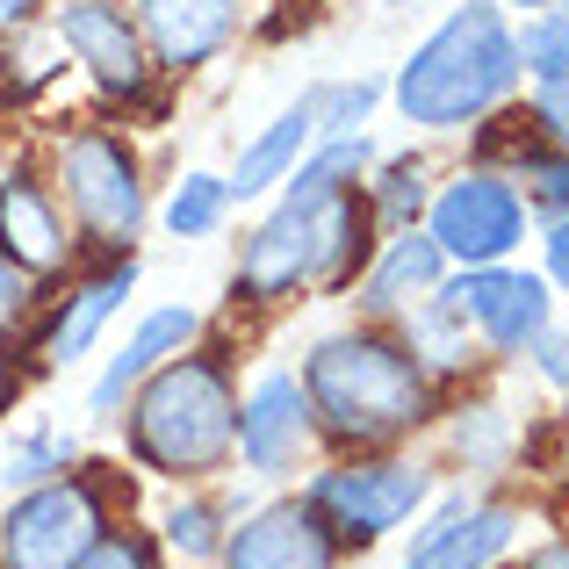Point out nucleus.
Masks as SVG:
<instances>
[{
    "label": "nucleus",
    "instance_id": "9",
    "mask_svg": "<svg viewBox=\"0 0 569 569\" xmlns=\"http://www.w3.org/2000/svg\"><path fill=\"white\" fill-rule=\"evenodd\" d=\"M138 281H144L138 252H109V260H94V267H72V274L43 296L37 318L14 332L22 376H66V368L94 361L101 339H109V325L123 318V303L138 296Z\"/></svg>",
    "mask_w": 569,
    "mask_h": 569
},
{
    "label": "nucleus",
    "instance_id": "4",
    "mask_svg": "<svg viewBox=\"0 0 569 569\" xmlns=\"http://www.w3.org/2000/svg\"><path fill=\"white\" fill-rule=\"evenodd\" d=\"M130 469L159 483H223L238 469V353L217 339H194L167 368L138 382V397L116 418Z\"/></svg>",
    "mask_w": 569,
    "mask_h": 569
},
{
    "label": "nucleus",
    "instance_id": "22",
    "mask_svg": "<svg viewBox=\"0 0 569 569\" xmlns=\"http://www.w3.org/2000/svg\"><path fill=\"white\" fill-rule=\"evenodd\" d=\"M246 490H217V483H188V490H173V505L159 512V548L167 556H181V562H217V548H223V533H231V519L246 512Z\"/></svg>",
    "mask_w": 569,
    "mask_h": 569
},
{
    "label": "nucleus",
    "instance_id": "20",
    "mask_svg": "<svg viewBox=\"0 0 569 569\" xmlns=\"http://www.w3.org/2000/svg\"><path fill=\"white\" fill-rule=\"evenodd\" d=\"M432 432H440V455L455 461L461 476H505L519 461V418L505 411L498 397H440V418H432Z\"/></svg>",
    "mask_w": 569,
    "mask_h": 569
},
{
    "label": "nucleus",
    "instance_id": "23",
    "mask_svg": "<svg viewBox=\"0 0 569 569\" xmlns=\"http://www.w3.org/2000/svg\"><path fill=\"white\" fill-rule=\"evenodd\" d=\"M231 217H238V202H231V181H223L217 167L173 173L167 194L152 202V223H159L167 238H181V246H202V238H217Z\"/></svg>",
    "mask_w": 569,
    "mask_h": 569
},
{
    "label": "nucleus",
    "instance_id": "1",
    "mask_svg": "<svg viewBox=\"0 0 569 569\" xmlns=\"http://www.w3.org/2000/svg\"><path fill=\"white\" fill-rule=\"evenodd\" d=\"M376 246H382V223H376V202H368L361 181H339V188L289 181L281 194H267L252 231L238 238L231 303L281 310V303H303V296L347 303V289L376 260Z\"/></svg>",
    "mask_w": 569,
    "mask_h": 569
},
{
    "label": "nucleus",
    "instance_id": "10",
    "mask_svg": "<svg viewBox=\"0 0 569 569\" xmlns=\"http://www.w3.org/2000/svg\"><path fill=\"white\" fill-rule=\"evenodd\" d=\"M527 194L512 188V173L490 167V159H461L455 173L432 181V202H426V238L447 252V267H498L527 246Z\"/></svg>",
    "mask_w": 569,
    "mask_h": 569
},
{
    "label": "nucleus",
    "instance_id": "36",
    "mask_svg": "<svg viewBox=\"0 0 569 569\" xmlns=\"http://www.w3.org/2000/svg\"><path fill=\"white\" fill-rule=\"evenodd\" d=\"M519 569H569V533H556V541H541V548H527V556H519Z\"/></svg>",
    "mask_w": 569,
    "mask_h": 569
},
{
    "label": "nucleus",
    "instance_id": "38",
    "mask_svg": "<svg viewBox=\"0 0 569 569\" xmlns=\"http://www.w3.org/2000/svg\"><path fill=\"white\" fill-rule=\"evenodd\" d=\"M505 14H541V8H562V0H498Z\"/></svg>",
    "mask_w": 569,
    "mask_h": 569
},
{
    "label": "nucleus",
    "instance_id": "25",
    "mask_svg": "<svg viewBox=\"0 0 569 569\" xmlns=\"http://www.w3.org/2000/svg\"><path fill=\"white\" fill-rule=\"evenodd\" d=\"M66 72L72 66H66V51H58V37L43 22L8 29V37H0V109H37Z\"/></svg>",
    "mask_w": 569,
    "mask_h": 569
},
{
    "label": "nucleus",
    "instance_id": "19",
    "mask_svg": "<svg viewBox=\"0 0 569 569\" xmlns=\"http://www.w3.org/2000/svg\"><path fill=\"white\" fill-rule=\"evenodd\" d=\"M318 138H325V116H318V80H310V87H296L246 144H238L231 173H223V181H231V202L252 209V202H267V194H281Z\"/></svg>",
    "mask_w": 569,
    "mask_h": 569
},
{
    "label": "nucleus",
    "instance_id": "16",
    "mask_svg": "<svg viewBox=\"0 0 569 569\" xmlns=\"http://www.w3.org/2000/svg\"><path fill=\"white\" fill-rule=\"evenodd\" d=\"M123 8L138 14L167 80H194V72L223 66L252 37V14H260L252 0H123Z\"/></svg>",
    "mask_w": 569,
    "mask_h": 569
},
{
    "label": "nucleus",
    "instance_id": "12",
    "mask_svg": "<svg viewBox=\"0 0 569 569\" xmlns=\"http://www.w3.org/2000/svg\"><path fill=\"white\" fill-rule=\"evenodd\" d=\"M527 533V512L512 498H483V490L440 483V498L418 512L411 548H403L397 569H498Z\"/></svg>",
    "mask_w": 569,
    "mask_h": 569
},
{
    "label": "nucleus",
    "instance_id": "28",
    "mask_svg": "<svg viewBox=\"0 0 569 569\" xmlns=\"http://www.w3.org/2000/svg\"><path fill=\"white\" fill-rule=\"evenodd\" d=\"M519 72L527 87H569V0L519 22Z\"/></svg>",
    "mask_w": 569,
    "mask_h": 569
},
{
    "label": "nucleus",
    "instance_id": "15",
    "mask_svg": "<svg viewBox=\"0 0 569 569\" xmlns=\"http://www.w3.org/2000/svg\"><path fill=\"white\" fill-rule=\"evenodd\" d=\"M347 548L332 541L318 512H310L303 490H274V498H252L231 519L217 548V569H339Z\"/></svg>",
    "mask_w": 569,
    "mask_h": 569
},
{
    "label": "nucleus",
    "instance_id": "24",
    "mask_svg": "<svg viewBox=\"0 0 569 569\" xmlns=\"http://www.w3.org/2000/svg\"><path fill=\"white\" fill-rule=\"evenodd\" d=\"M432 181H440V167H432L426 144H403V152H382L376 167H368V202H376V223L382 231H411V223H426V202H432Z\"/></svg>",
    "mask_w": 569,
    "mask_h": 569
},
{
    "label": "nucleus",
    "instance_id": "7",
    "mask_svg": "<svg viewBox=\"0 0 569 569\" xmlns=\"http://www.w3.org/2000/svg\"><path fill=\"white\" fill-rule=\"evenodd\" d=\"M109 527L116 498L101 461H72L66 476H43L0 498V569H80Z\"/></svg>",
    "mask_w": 569,
    "mask_h": 569
},
{
    "label": "nucleus",
    "instance_id": "40",
    "mask_svg": "<svg viewBox=\"0 0 569 569\" xmlns=\"http://www.w3.org/2000/svg\"><path fill=\"white\" fill-rule=\"evenodd\" d=\"M382 8H411V0H382Z\"/></svg>",
    "mask_w": 569,
    "mask_h": 569
},
{
    "label": "nucleus",
    "instance_id": "2",
    "mask_svg": "<svg viewBox=\"0 0 569 569\" xmlns=\"http://www.w3.org/2000/svg\"><path fill=\"white\" fill-rule=\"evenodd\" d=\"M296 382L318 418L325 455H382V447H411V432H426L440 418L447 389L411 361V347L397 339V325H332L296 353Z\"/></svg>",
    "mask_w": 569,
    "mask_h": 569
},
{
    "label": "nucleus",
    "instance_id": "8",
    "mask_svg": "<svg viewBox=\"0 0 569 569\" xmlns=\"http://www.w3.org/2000/svg\"><path fill=\"white\" fill-rule=\"evenodd\" d=\"M43 29L58 37L72 80H80L101 109H123V116L167 109V72H159L152 43H144L138 14H130L123 0H51Z\"/></svg>",
    "mask_w": 569,
    "mask_h": 569
},
{
    "label": "nucleus",
    "instance_id": "18",
    "mask_svg": "<svg viewBox=\"0 0 569 569\" xmlns=\"http://www.w3.org/2000/svg\"><path fill=\"white\" fill-rule=\"evenodd\" d=\"M447 274H455V267H447V252L426 238V223L382 231L376 260L361 267V281L347 289V303H353V318H368V325H397L403 310H418L426 296H440Z\"/></svg>",
    "mask_w": 569,
    "mask_h": 569
},
{
    "label": "nucleus",
    "instance_id": "13",
    "mask_svg": "<svg viewBox=\"0 0 569 569\" xmlns=\"http://www.w3.org/2000/svg\"><path fill=\"white\" fill-rule=\"evenodd\" d=\"M447 296L461 303V318L483 339L490 361H519V353L556 325V281H548L541 267H519V260L461 267V274H447Z\"/></svg>",
    "mask_w": 569,
    "mask_h": 569
},
{
    "label": "nucleus",
    "instance_id": "6",
    "mask_svg": "<svg viewBox=\"0 0 569 569\" xmlns=\"http://www.w3.org/2000/svg\"><path fill=\"white\" fill-rule=\"evenodd\" d=\"M303 498L332 527V541L347 556H368L389 533L418 527V512L440 498V469L426 455H403V447H382V455H325L303 476Z\"/></svg>",
    "mask_w": 569,
    "mask_h": 569
},
{
    "label": "nucleus",
    "instance_id": "11",
    "mask_svg": "<svg viewBox=\"0 0 569 569\" xmlns=\"http://www.w3.org/2000/svg\"><path fill=\"white\" fill-rule=\"evenodd\" d=\"M318 455V418L289 361H267L238 382V469L246 483H289Z\"/></svg>",
    "mask_w": 569,
    "mask_h": 569
},
{
    "label": "nucleus",
    "instance_id": "34",
    "mask_svg": "<svg viewBox=\"0 0 569 569\" xmlns=\"http://www.w3.org/2000/svg\"><path fill=\"white\" fill-rule=\"evenodd\" d=\"M541 274L556 281V296H569V209L541 223Z\"/></svg>",
    "mask_w": 569,
    "mask_h": 569
},
{
    "label": "nucleus",
    "instance_id": "32",
    "mask_svg": "<svg viewBox=\"0 0 569 569\" xmlns=\"http://www.w3.org/2000/svg\"><path fill=\"white\" fill-rule=\"evenodd\" d=\"M519 361H527L533 376H541L548 389H556V397H569V325H548V332L533 339V347L519 353Z\"/></svg>",
    "mask_w": 569,
    "mask_h": 569
},
{
    "label": "nucleus",
    "instance_id": "35",
    "mask_svg": "<svg viewBox=\"0 0 569 569\" xmlns=\"http://www.w3.org/2000/svg\"><path fill=\"white\" fill-rule=\"evenodd\" d=\"M43 14H51V0H0V37H8V29L43 22Z\"/></svg>",
    "mask_w": 569,
    "mask_h": 569
},
{
    "label": "nucleus",
    "instance_id": "37",
    "mask_svg": "<svg viewBox=\"0 0 569 569\" xmlns=\"http://www.w3.org/2000/svg\"><path fill=\"white\" fill-rule=\"evenodd\" d=\"M22 382H29V376H22V361H0V418L22 403Z\"/></svg>",
    "mask_w": 569,
    "mask_h": 569
},
{
    "label": "nucleus",
    "instance_id": "3",
    "mask_svg": "<svg viewBox=\"0 0 569 569\" xmlns=\"http://www.w3.org/2000/svg\"><path fill=\"white\" fill-rule=\"evenodd\" d=\"M519 72V22L498 0H455L389 72V109L418 138H469L498 109H512Z\"/></svg>",
    "mask_w": 569,
    "mask_h": 569
},
{
    "label": "nucleus",
    "instance_id": "17",
    "mask_svg": "<svg viewBox=\"0 0 569 569\" xmlns=\"http://www.w3.org/2000/svg\"><path fill=\"white\" fill-rule=\"evenodd\" d=\"M194 339H209V318L194 303H152V310H138V325L123 332V347H109L94 361V376H87V418H94V426H116L123 403L138 397V382L152 376V368H167L173 353H188Z\"/></svg>",
    "mask_w": 569,
    "mask_h": 569
},
{
    "label": "nucleus",
    "instance_id": "31",
    "mask_svg": "<svg viewBox=\"0 0 569 569\" xmlns=\"http://www.w3.org/2000/svg\"><path fill=\"white\" fill-rule=\"evenodd\" d=\"M43 296H51V281H37L29 267H14L8 252H0V318H8V325H29L43 310Z\"/></svg>",
    "mask_w": 569,
    "mask_h": 569
},
{
    "label": "nucleus",
    "instance_id": "39",
    "mask_svg": "<svg viewBox=\"0 0 569 569\" xmlns=\"http://www.w3.org/2000/svg\"><path fill=\"white\" fill-rule=\"evenodd\" d=\"M14 332H22V325H8V318H0V361H14Z\"/></svg>",
    "mask_w": 569,
    "mask_h": 569
},
{
    "label": "nucleus",
    "instance_id": "26",
    "mask_svg": "<svg viewBox=\"0 0 569 569\" xmlns=\"http://www.w3.org/2000/svg\"><path fill=\"white\" fill-rule=\"evenodd\" d=\"M490 167L512 173V188L527 194V209H533L541 223L569 209V152H562V144H548L541 130H533V116H527V130H519V138L505 144V152L490 159Z\"/></svg>",
    "mask_w": 569,
    "mask_h": 569
},
{
    "label": "nucleus",
    "instance_id": "30",
    "mask_svg": "<svg viewBox=\"0 0 569 569\" xmlns=\"http://www.w3.org/2000/svg\"><path fill=\"white\" fill-rule=\"evenodd\" d=\"M80 569H167V548H159V533H144V527H109L94 548H87Z\"/></svg>",
    "mask_w": 569,
    "mask_h": 569
},
{
    "label": "nucleus",
    "instance_id": "21",
    "mask_svg": "<svg viewBox=\"0 0 569 569\" xmlns=\"http://www.w3.org/2000/svg\"><path fill=\"white\" fill-rule=\"evenodd\" d=\"M397 339L411 347V361L426 368V376L440 382V389L469 382L476 368L490 361V353H483V339L469 332V318H461V303H455L447 289H440V296H426L418 310H403V318H397Z\"/></svg>",
    "mask_w": 569,
    "mask_h": 569
},
{
    "label": "nucleus",
    "instance_id": "33",
    "mask_svg": "<svg viewBox=\"0 0 569 569\" xmlns=\"http://www.w3.org/2000/svg\"><path fill=\"white\" fill-rule=\"evenodd\" d=\"M527 116H533V130H541L548 144H562V152H569V87H533Z\"/></svg>",
    "mask_w": 569,
    "mask_h": 569
},
{
    "label": "nucleus",
    "instance_id": "42",
    "mask_svg": "<svg viewBox=\"0 0 569 569\" xmlns=\"http://www.w3.org/2000/svg\"><path fill=\"white\" fill-rule=\"evenodd\" d=\"M562 505H569V483H562Z\"/></svg>",
    "mask_w": 569,
    "mask_h": 569
},
{
    "label": "nucleus",
    "instance_id": "14",
    "mask_svg": "<svg viewBox=\"0 0 569 569\" xmlns=\"http://www.w3.org/2000/svg\"><path fill=\"white\" fill-rule=\"evenodd\" d=\"M0 252L14 267H29L37 281H51V289L87 252L72 217H66V202H58V188L43 181V159H29V152L0 167Z\"/></svg>",
    "mask_w": 569,
    "mask_h": 569
},
{
    "label": "nucleus",
    "instance_id": "29",
    "mask_svg": "<svg viewBox=\"0 0 569 569\" xmlns=\"http://www.w3.org/2000/svg\"><path fill=\"white\" fill-rule=\"evenodd\" d=\"M382 101H389V80H382V72H353V80H318V116H325V130H368Z\"/></svg>",
    "mask_w": 569,
    "mask_h": 569
},
{
    "label": "nucleus",
    "instance_id": "5",
    "mask_svg": "<svg viewBox=\"0 0 569 569\" xmlns=\"http://www.w3.org/2000/svg\"><path fill=\"white\" fill-rule=\"evenodd\" d=\"M43 181L58 188L72 231L94 260L109 252H138L152 231V173H144V144L109 116H72L43 138Z\"/></svg>",
    "mask_w": 569,
    "mask_h": 569
},
{
    "label": "nucleus",
    "instance_id": "41",
    "mask_svg": "<svg viewBox=\"0 0 569 569\" xmlns=\"http://www.w3.org/2000/svg\"><path fill=\"white\" fill-rule=\"evenodd\" d=\"M562 403H569V397H562ZM562 432H569V411H562Z\"/></svg>",
    "mask_w": 569,
    "mask_h": 569
},
{
    "label": "nucleus",
    "instance_id": "27",
    "mask_svg": "<svg viewBox=\"0 0 569 569\" xmlns=\"http://www.w3.org/2000/svg\"><path fill=\"white\" fill-rule=\"evenodd\" d=\"M80 455V440L72 432H58L51 418H29V426H14L8 440H0V490H29L43 483V476H66Z\"/></svg>",
    "mask_w": 569,
    "mask_h": 569
}]
</instances>
